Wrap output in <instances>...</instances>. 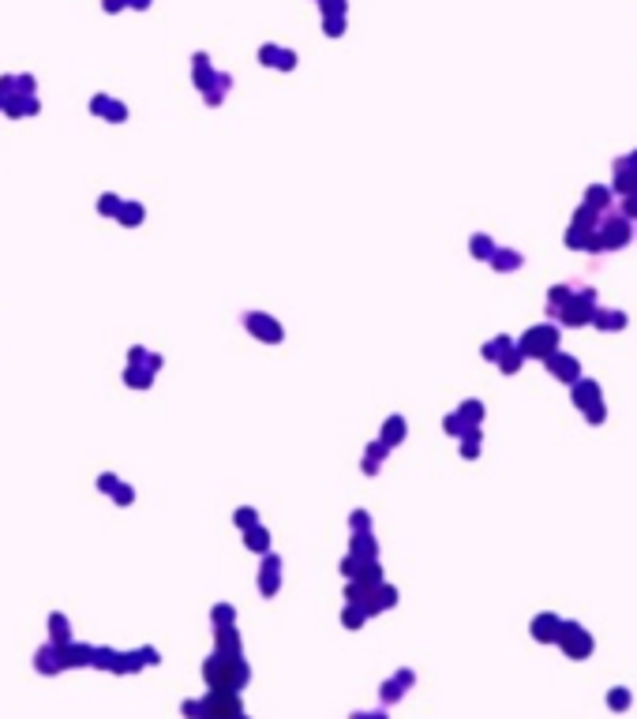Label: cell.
<instances>
[{"label":"cell","mask_w":637,"mask_h":719,"mask_svg":"<svg viewBox=\"0 0 637 719\" xmlns=\"http://www.w3.org/2000/svg\"><path fill=\"white\" fill-rule=\"evenodd\" d=\"M559 626L562 622L555 618V614H540V618L532 622V633H536V641H559Z\"/></svg>","instance_id":"8"},{"label":"cell","mask_w":637,"mask_h":719,"mask_svg":"<svg viewBox=\"0 0 637 719\" xmlns=\"http://www.w3.org/2000/svg\"><path fill=\"white\" fill-rule=\"evenodd\" d=\"M592 323L600 326V330H623L626 326V315L623 311H615V307H600V311H592Z\"/></svg>","instance_id":"7"},{"label":"cell","mask_w":637,"mask_h":719,"mask_svg":"<svg viewBox=\"0 0 637 719\" xmlns=\"http://www.w3.org/2000/svg\"><path fill=\"white\" fill-rule=\"evenodd\" d=\"M547 367H551V375H559V379H566V382H577V360H573V356L551 353V360H547Z\"/></svg>","instance_id":"6"},{"label":"cell","mask_w":637,"mask_h":719,"mask_svg":"<svg viewBox=\"0 0 637 719\" xmlns=\"http://www.w3.org/2000/svg\"><path fill=\"white\" fill-rule=\"evenodd\" d=\"M559 644L570 652L573 659H581V656L592 652V637H588V629H581L577 622H562L559 626Z\"/></svg>","instance_id":"3"},{"label":"cell","mask_w":637,"mask_h":719,"mask_svg":"<svg viewBox=\"0 0 637 719\" xmlns=\"http://www.w3.org/2000/svg\"><path fill=\"white\" fill-rule=\"evenodd\" d=\"M562 318H566V323H588V318H592V311H596V292L592 289H581V285H573V300H566L562 303Z\"/></svg>","instance_id":"2"},{"label":"cell","mask_w":637,"mask_h":719,"mask_svg":"<svg viewBox=\"0 0 637 719\" xmlns=\"http://www.w3.org/2000/svg\"><path fill=\"white\" fill-rule=\"evenodd\" d=\"M585 416H588V423H603V416H608V409H603V401H600V405H592V409H588Z\"/></svg>","instance_id":"11"},{"label":"cell","mask_w":637,"mask_h":719,"mask_svg":"<svg viewBox=\"0 0 637 719\" xmlns=\"http://www.w3.org/2000/svg\"><path fill=\"white\" fill-rule=\"evenodd\" d=\"M608 708L611 712H626V708H630V690H626V685H615V690L608 693Z\"/></svg>","instance_id":"10"},{"label":"cell","mask_w":637,"mask_h":719,"mask_svg":"<svg viewBox=\"0 0 637 719\" xmlns=\"http://www.w3.org/2000/svg\"><path fill=\"white\" fill-rule=\"evenodd\" d=\"M596 240H600V251H615V247L630 244V218L615 210H603L596 221Z\"/></svg>","instance_id":"1"},{"label":"cell","mask_w":637,"mask_h":719,"mask_svg":"<svg viewBox=\"0 0 637 719\" xmlns=\"http://www.w3.org/2000/svg\"><path fill=\"white\" fill-rule=\"evenodd\" d=\"M573 405H577L581 412L600 405V386H596V382H577V386H573Z\"/></svg>","instance_id":"5"},{"label":"cell","mask_w":637,"mask_h":719,"mask_svg":"<svg viewBox=\"0 0 637 719\" xmlns=\"http://www.w3.org/2000/svg\"><path fill=\"white\" fill-rule=\"evenodd\" d=\"M555 341H559V330H555V326H536V330L525 338V353H532V356H551V353H555Z\"/></svg>","instance_id":"4"},{"label":"cell","mask_w":637,"mask_h":719,"mask_svg":"<svg viewBox=\"0 0 637 719\" xmlns=\"http://www.w3.org/2000/svg\"><path fill=\"white\" fill-rule=\"evenodd\" d=\"M585 206H588V210H596V214L611 210V191H608V188H588Z\"/></svg>","instance_id":"9"}]
</instances>
